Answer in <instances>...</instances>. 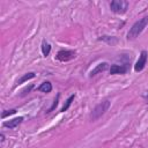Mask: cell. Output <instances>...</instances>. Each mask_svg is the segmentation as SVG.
I'll list each match as a JSON object with an SVG mask.
<instances>
[{
    "label": "cell",
    "mask_w": 148,
    "mask_h": 148,
    "mask_svg": "<svg viewBox=\"0 0 148 148\" xmlns=\"http://www.w3.org/2000/svg\"><path fill=\"white\" fill-rule=\"evenodd\" d=\"M147 27H148V16H143L142 18L135 21V22L132 24V27L130 28V30H128V32H127L126 38H127L128 40L136 39V38L142 34V31H143Z\"/></svg>",
    "instance_id": "cell-1"
},
{
    "label": "cell",
    "mask_w": 148,
    "mask_h": 148,
    "mask_svg": "<svg viewBox=\"0 0 148 148\" xmlns=\"http://www.w3.org/2000/svg\"><path fill=\"white\" fill-rule=\"evenodd\" d=\"M110 105H111L110 99H104V101L99 102V103L91 110V112H90V120H91V121H95V120L99 119L102 116H104V114L106 113V111L109 110Z\"/></svg>",
    "instance_id": "cell-2"
},
{
    "label": "cell",
    "mask_w": 148,
    "mask_h": 148,
    "mask_svg": "<svg viewBox=\"0 0 148 148\" xmlns=\"http://www.w3.org/2000/svg\"><path fill=\"white\" fill-rule=\"evenodd\" d=\"M109 6H110L111 12H113L114 14L123 15V14H125L127 12L130 2L126 1V0H112Z\"/></svg>",
    "instance_id": "cell-3"
},
{
    "label": "cell",
    "mask_w": 148,
    "mask_h": 148,
    "mask_svg": "<svg viewBox=\"0 0 148 148\" xmlns=\"http://www.w3.org/2000/svg\"><path fill=\"white\" fill-rule=\"evenodd\" d=\"M130 71V61L123 62V64H112L109 68V72L111 75H117V74H126Z\"/></svg>",
    "instance_id": "cell-4"
},
{
    "label": "cell",
    "mask_w": 148,
    "mask_h": 148,
    "mask_svg": "<svg viewBox=\"0 0 148 148\" xmlns=\"http://www.w3.org/2000/svg\"><path fill=\"white\" fill-rule=\"evenodd\" d=\"M75 57H76V52L74 50H59L56 56V59L59 61L66 62V61L73 60Z\"/></svg>",
    "instance_id": "cell-5"
},
{
    "label": "cell",
    "mask_w": 148,
    "mask_h": 148,
    "mask_svg": "<svg viewBox=\"0 0 148 148\" xmlns=\"http://www.w3.org/2000/svg\"><path fill=\"white\" fill-rule=\"evenodd\" d=\"M147 60H148V52H147L146 50H142L141 53H140V56H139L138 61H136L135 65H134V71H135V72H141V71H143V68L146 67Z\"/></svg>",
    "instance_id": "cell-6"
},
{
    "label": "cell",
    "mask_w": 148,
    "mask_h": 148,
    "mask_svg": "<svg viewBox=\"0 0 148 148\" xmlns=\"http://www.w3.org/2000/svg\"><path fill=\"white\" fill-rule=\"evenodd\" d=\"M23 117H16V118H13V119H10V120H5L3 123H2V126L3 127H7V128H9V130H14V128H16L20 124H22V121H23Z\"/></svg>",
    "instance_id": "cell-7"
},
{
    "label": "cell",
    "mask_w": 148,
    "mask_h": 148,
    "mask_svg": "<svg viewBox=\"0 0 148 148\" xmlns=\"http://www.w3.org/2000/svg\"><path fill=\"white\" fill-rule=\"evenodd\" d=\"M108 68H110V65H109L106 61H103V62L96 65V67L90 72L89 77H94V76H96L97 74H99V73H102V72H105Z\"/></svg>",
    "instance_id": "cell-8"
},
{
    "label": "cell",
    "mask_w": 148,
    "mask_h": 148,
    "mask_svg": "<svg viewBox=\"0 0 148 148\" xmlns=\"http://www.w3.org/2000/svg\"><path fill=\"white\" fill-rule=\"evenodd\" d=\"M52 89H53V87H52V83H51L50 81H44L43 83H40V84L37 87V91H39V92H44V94H49V92H51Z\"/></svg>",
    "instance_id": "cell-9"
},
{
    "label": "cell",
    "mask_w": 148,
    "mask_h": 148,
    "mask_svg": "<svg viewBox=\"0 0 148 148\" xmlns=\"http://www.w3.org/2000/svg\"><path fill=\"white\" fill-rule=\"evenodd\" d=\"M97 39L101 40V42H104V43H106L108 45H111V46L112 45H116L119 42L117 37H114V36H108V35H103V36L98 37Z\"/></svg>",
    "instance_id": "cell-10"
},
{
    "label": "cell",
    "mask_w": 148,
    "mask_h": 148,
    "mask_svg": "<svg viewBox=\"0 0 148 148\" xmlns=\"http://www.w3.org/2000/svg\"><path fill=\"white\" fill-rule=\"evenodd\" d=\"M34 77H36V73H35V72H28V73L23 74V75L16 81V84H15V86L22 84V83H24V82H27V81H29V80H31V79H34Z\"/></svg>",
    "instance_id": "cell-11"
},
{
    "label": "cell",
    "mask_w": 148,
    "mask_h": 148,
    "mask_svg": "<svg viewBox=\"0 0 148 148\" xmlns=\"http://www.w3.org/2000/svg\"><path fill=\"white\" fill-rule=\"evenodd\" d=\"M51 49H52L51 44L44 39V40L42 42V45H40V50H42L43 56H44V57H47V56L50 54V52H51Z\"/></svg>",
    "instance_id": "cell-12"
},
{
    "label": "cell",
    "mask_w": 148,
    "mask_h": 148,
    "mask_svg": "<svg viewBox=\"0 0 148 148\" xmlns=\"http://www.w3.org/2000/svg\"><path fill=\"white\" fill-rule=\"evenodd\" d=\"M74 98H75V94H72L67 99H66V102H65V104H64V106L60 109V112H65V111H67L68 110V108L72 105V103H73V101H74Z\"/></svg>",
    "instance_id": "cell-13"
},
{
    "label": "cell",
    "mask_w": 148,
    "mask_h": 148,
    "mask_svg": "<svg viewBox=\"0 0 148 148\" xmlns=\"http://www.w3.org/2000/svg\"><path fill=\"white\" fill-rule=\"evenodd\" d=\"M16 112H17V110H16V109L3 110V111H2V113H1V118H2V119H6L7 117H9V116H12V114H15Z\"/></svg>",
    "instance_id": "cell-14"
},
{
    "label": "cell",
    "mask_w": 148,
    "mask_h": 148,
    "mask_svg": "<svg viewBox=\"0 0 148 148\" xmlns=\"http://www.w3.org/2000/svg\"><path fill=\"white\" fill-rule=\"evenodd\" d=\"M34 88H35V86H34V84H29L28 87H25V88H24V89L21 91L20 97H25L28 94H30V92H31V90H32Z\"/></svg>",
    "instance_id": "cell-15"
},
{
    "label": "cell",
    "mask_w": 148,
    "mask_h": 148,
    "mask_svg": "<svg viewBox=\"0 0 148 148\" xmlns=\"http://www.w3.org/2000/svg\"><path fill=\"white\" fill-rule=\"evenodd\" d=\"M59 96H60V94H58L57 95V97L54 98V101H53V103H52V105L46 110V113H50V112H52L57 106H58V104H59Z\"/></svg>",
    "instance_id": "cell-16"
},
{
    "label": "cell",
    "mask_w": 148,
    "mask_h": 148,
    "mask_svg": "<svg viewBox=\"0 0 148 148\" xmlns=\"http://www.w3.org/2000/svg\"><path fill=\"white\" fill-rule=\"evenodd\" d=\"M0 138H1V142H5L6 138H5V134H3V133H1V134H0Z\"/></svg>",
    "instance_id": "cell-17"
},
{
    "label": "cell",
    "mask_w": 148,
    "mask_h": 148,
    "mask_svg": "<svg viewBox=\"0 0 148 148\" xmlns=\"http://www.w3.org/2000/svg\"><path fill=\"white\" fill-rule=\"evenodd\" d=\"M142 97L146 99V102L148 103V94H145V95H142Z\"/></svg>",
    "instance_id": "cell-18"
}]
</instances>
